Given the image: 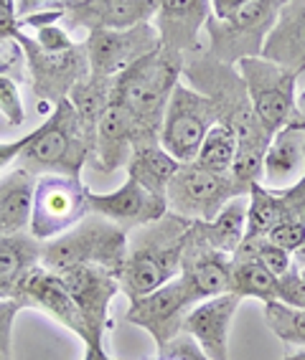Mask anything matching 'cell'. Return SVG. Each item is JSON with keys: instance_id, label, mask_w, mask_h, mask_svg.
I'll return each mask as SVG.
<instances>
[{"instance_id": "2", "label": "cell", "mask_w": 305, "mask_h": 360, "mask_svg": "<svg viewBox=\"0 0 305 360\" xmlns=\"http://www.w3.org/2000/svg\"><path fill=\"white\" fill-rule=\"evenodd\" d=\"M191 224V219L168 211L163 219L127 233V257L115 274L120 292L127 295V300L150 295L181 274Z\"/></svg>"}, {"instance_id": "48", "label": "cell", "mask_w": 305, "mask_h": 360, "mask_svg": "<svg viewBox=\"0 0 305 360\" xmlns=\"http://www.w3.org/2000/svg\"><path fill=\"white\" fill-rule=\"evenodd\" d=\"M300 180H303V183H305V170H303V178H300Z\"/></svg>"}, {"instance_id": "15", "label": "cell", "mask_w": 305, "mask_h": 360, "mask_svg": "<svg viewBox=\"0 0 305 360\" xmlns=\"http://www.w3.org/2000/svg\"><path fill=\"white\" fill-rule=\"evenodd\" d=\"M49 8L64 13L61 23L66 31H123L148 23L158 11V0H51Z\"/></svg>"}, {"instance_id": "19", "label": "cell", "mask_w": 305, "mask_h": 360, "mask_svg": "<svg viewBox=\"0 0 305 360\" xmlns=\"http://www.w3.org/2000/svg\"><path fill=\"white\" fill-rule=\"evenodd\" d=\"M137 142H143V135L137 129L135 120L123 104L112 99L107 110L102 112L94 132V150H92L89 162L97 167L99 173H112L127 165L132 155V148Z\"/></svg>"}, {"instance_id": "28", "label": "cell", "mask_w": 305, "mask_h": 360, "mask_svg": "<svg viewBox=\"0 0 305 360\" xmlns=\"http://www.w3.org/2000/svg\"><path fill=\"white\" fill-rule=\"evenodd\" d=\"M112 84H115V77H102V74L89 71V77L82 79L69 94L92 150H94V132H97L99 117L112 102Z\"/></svg>"}, {"instance_id": "21", "label": "cell", "mask_w": 305, "mask_h": 360, "mask_svg": "<svg viewBox=\"0 0 305 360\" xmlns=\"http://www.w3.org/2000/svg\"><path fill=\"white\" fill-rule=\"evenodd\" d=\"M178 277L189 284L199 302H204L208 297L224 295V292H229V279H232V254H224V251H216L201 241H196L189 231Z\"/></svg>"}, {"instance_id": "8", "label": "cell", "mask_w": 305, "mask_h": 360, "mask_svg": "<svg viewBox=\"0 0 305 360\" xmlns=\"http://www.w3.org/2000/svg\"><path fill=\"white\" fill-rule=\"evenodd\" d=\"M247 195L232 173H214L199 162H181L166 191L168 211L191 221H211L229 200Z\"/></svg>"}, {"instance_id": "34", "label": "cell", "mask_w": 305, "mask_h": 360, "mask_svg": "<svg viewBox=\"0 0 305 360\" xmlns=\"http://www.w3.org/2000/svg\"><path fill=\"white\" fill-rule=\"evenodd\" d=\"M232 257H244V259H254L260 262L262 266L273 271L275 277L285 274L287 269L292 266V254L285 251L282 246H278L275 241H270L267 236H244L242 244L237 246Z\"/></svg>"}, {"instance_id": "7", "label": "cell", "mask_w": 305, "mask_h": 360, "mask_svg": "<svg viewBox=\"0 0 305 360\" xmlns=\"http://www.w3.org/2000/svg\"><path fill=\"white\" fill-rule=\"evenodd\" d=\"M242 79L247 84L249 99L257 112V120L262 127L275 135L280 129L290 124L298 115V97H295V86H298V74L285 66L273 64L262 56H247L239 64Z\"/></svg>"}, {"instance_id": "18", "label": "cell", "mask_w": 305, "mask_h": 360, "mask_svg": "<svg viewBox=\"0 0 305 360\" xmlns=\"http://www.w3.org/2000/svg\"><path fill=\"white\" fill-rule=\"evenodd\" d=\"M242 300L232 292L199 302L183 322V333L194 338L208 360H229V328Z\"/></svg>"}, {"instance_id": "22", "label": "cell", "mask_w": 305, "mask_h": 360, "mask_svg": "<svg viewBox=\"0 0 305 360\" xmlns=\"http://www.w3.org/2000/svg\"><path fill=\"white\" fill-rule=\"evenodd\" d=\"M260 56L305 77V0H285L280 6Z\"/></svg>"}, {"instance_id": "27", "label": "cell", "mask_w": 305, "mask_h": 360, "mask_svg": "<svg viewBox=\"0 0 305 360\" xmlns=\"http://www.w3.org/2000/svg\"><path fill=\"white\" fill-rule=\"evenodd\" d=\"M178 165L181 162L163 148L161 140H150V142H137L125 167H127V178L137 180L143 188H148L150 193L166 198L168 183L175 175V170H178Z\"/></svg>"}, {"instance_id": "24", "label": "cell", "mask_w": 305, "mask_h": 360, "mask_svg": "<svg viewBox=\"0 0 305 360\" xmlns=\"http://www.w3.org/2000/svg\"><path fill=\"white\" fill-rule=\"evenodd\" d=\"M44 241L31 233H6L0 236V300H18L23 282L36 266H41Z\"/></svg>"}, {"instance_id": "38", "label": "cell", "mask_w": 305, "mask_h": 360, "mask_svg": "<svg viewBox=\"0 0 305 360\" xmlns=\"http://www.w3.org/2000/svg\"><path fill=\"white\" fill-rule=\"evenodd\" d=\"M20 309L18 300H0V360H13V322Z\"/></svg>"}, {"instance_id": "37", "label": "cell", "mask_w": 305, "mask_h": 360, "mask_svg": "<svg viewBox=\"0 0 305 360\" xmlns=\"http://www.w3.org/2000/svg\"><path fill=\"white\" fill-rule=\"evenodd\" d=\"M0 77L28 82L26 56H23V49L15 39H0Z\"/></svg>"}, {"instance_id": "43", "label": "cell", "mask_w": 305, "mask_h": 360, "mask_svg": "<svg viewBox=\"0 0 305 360\" xmlns=\"http://www.w3.org/2000/svg\"><path fill=\"white\" fill-rule=\"evenodd\" d=\"M44 3H51V0H15V13H18V18H26V15L39 13V8Z\"/></svg>"}, {"instance_id": "4", "label": "cell", "mask_w": 305, "mask_h": 360, "mask_svg": "<svg viewBox=\"0 0 305 360\" xmlns=\"http://www.w3.org/2000/svg\"><path fill=\"white\" fill-rule=\"evenodd\" d=\"M92 158V145L85 135V127L79 122L72 99H61L44 120L28 135L26 148L18 155V167L31 175H69L82 178V170Z\"/></svg>"}, {"instance_id": "23", "label": "cell", "mask_w": 305, "mask_h": 360, "mask_svg": "<svg viewBox=\"0 0 305 360\" xmlns=\"http://www.w3.org/2000/svg\"><path fill=\"white\" fill-rule=\"evenodd\" d=\"M305 170V127L292 120L275 132L262 160V183L270 188H285L298 183Z\"/></svg>"}, {"instance_id": "5", "label": "cell", "mask_w": 305, "mask_h": 360, "mask_svg": "<svg viewBox=\"0 0 305 360\" xmlns=\"http://www.w3.org/2000/svg\"><path fill=\"white\" fill-rule=\"evenodd\" d=\"M125 257H127V231L99 213L89 211L74 229L51 241H44L41 266L54 274H64L77 266L97 264L117 274Z\"/></svg>"}, {"instance_id": "44", "label": "cell", "mask_w": 305, "mask_h": 360, "mask_svg": "<svg viewBox=\"0 0 305 360\" xmlns=\"http://www.w3.org/2000/svg\"><path fill=\"white\" fill-rule=\"evenodd\" d=\"M85 360H115L104 345H85Z\"/></svg>"}, {"instance_id": "32", "label": "cell", "mask_w": 305, "mask_h": 360, "mask_svg": "<svg viewBox=\"0 0 305 360\" xmlns=\"http://www.w3.org/2000/svg\"><path fill=\"white\" fill-rule=\"evenodd\" d=\"M234 158H237V135L229 127L216 122L204 137L194 162L214 170V173H232Z\"/></svg>"}, {"instance_id": "14", "label": "cell", "mask_w": 305, "mask_h": 360, "mask_svg": "<svg viewBox=\"0 0 305 360\" xmlns=\"http://www.w3.org/2000/svg\"><path fill=\"white\" fill-rule=\"evenodd\" d=\"M85 49L92 74L117 77L120 71L135 64L137 58L158 51L161 39H158L156 26L148 20L132 28H123V31H107V28L89 31L85 39Z\"/></svg>"}, {"instance_id": "12", "label": "cell", "mask_w": 305, "mask_h": 360, "mask_svg": "<svg viewBox=\"0 0 305 360\" xmlns=\"http://www.w3.org/2000/svg\"><path fill=\"white\" fill-rule=\"evenodd\" d=\"M196 304H199V300L194 297L191 287L181 277H175L158 290H153L150 295L130 300V309H127L125 320L135 328L145 330L161 350L163 345H168L173 340L175 335L183 333L186 315Z\"/></svg>"}, {"instance_id": "13", "label": "cell", "mask_w": 305, "mask_h": 360, "mask_svg": "<svg viewBox=\"0 0 305 360\" xmlns=\"http://www.w3.org/2000/svg\"><path fill=\"white\" fill-rule=\"evenodd\" d=\"M58 277L85 317V345H104V335L115 328V322L110 317V304L120 292L117 277L110 269L97 266V264L77 266V269H69Z\"/></svg>"}, {"instance_id": "30", "label": "cell", "mask_w": 305, "mask_h": 360, "mask_svg": "<svg viewBox=\"0 0 305 360\" xmlns=\"http://www.w3.org/2000/svg\"><path fill=\"white\" fill-rule=\"evenodd\" d=\"M229 292L237 295L239 300L254 297V300L270 302V300H278V277L254 259L232 257Z\"/></svg>"}, {"instance_id": "35", "label": "cell", "mask_w": 305, "mask_h": 360, "mask_svg": "<svg viewBox=\"0 0 305 360\" xmlns=\"http://www.w3.org/2000/svg\"><path fill=\"white\" fill-rule=\"evenodd\" d=\"M0 115L6 117L11 127H20L26 122V107L20 99L18 82L11 77H0Z\"/></svg>"}, {"instance_id": "25", "label": "cell", "mask_w": 305, "mask_h": 360, "mask_svg": "<svg viewBox=\"0 0 305 360\" xmlns=\"http://www.w3.org/2000/svg\"><path fill=\"white\" fill-rule=\"evenodd\" d=\"M36 175L15 165L0 173V236L26 231L31 224Z\"/></svg>"}, {"instance_id": "36", "label": "cell", "mask_w": 305, "mask_h": 360, "mask_svg": "<svg viewBox=\"0 0 305 360\" xmlns=\"http://www.w3.org/2000/svg\"><path fill=\"white\" fill-rule=\"evenodd\" d=\"M278 300L290 304V307L305 309V266L292 264L285 274L278 277Z\"/></svg>"}, {"instance_id": "3", "label": "cell", "mask_w": 305, "mask_h": 360, "mask_svg": "<svg viewBox=\"0 0 305 360\" xmlns=\"http://www.w3.org/2000/svg\"><path fill=\"white\" fill-rule=\"evenodd\" d=\"M183 58L158 51L137 58L135 64L120 71L112 84V99L123 104L135 120L143 142L161 140V124L173 86L181 82Z\"/></svg>"}, {"instance_id": "42", "label": "cell", "mask_w": 305, "mask_h": 360, "mask_svg": "<svg viewBox=\"0 0 305 360\" xmlns=\"http://www.w3.org/2000/svg\"><path fill=\"white\" fill-rule=\"evenodd\" d=\"M247 0H211V11H214L216 18H227L232 15L237 8H242Z\"/></svg>"}, {"instance_id": "41", "label": "cell", "mask_w": 305, "mask_h": 360, "mask_svg": "<svg viewBox=\"0 0 305 360\" xmlns=\"http://www.w3.org/2000/svg\"><path fill=\"white\" fill-rule=\"evenodd\" d=\"M26 142H28V135L20 137V140L0 142V173H3V170L11 165V162L18 160V155H20V150L26 148Z\"/></svg>"}, {"instance_id": "40", "label": "cell", "mask_w": 305, "mask_h": 360, "mask_svg": "<svg viewBox=\"0 0 305 360\" xmlns=\"http://www.w3.org/2000/svg\"><path fill=\"white\" fill-rule=\"evenodd\" d=\"M33 41L44 49V51H66V49H72L77 41H72L69 31L64 26H58V23H44V26H36L33 28Z\"/></svg>"}, {"instance_id": "20", "label": "cell", "mask_w": 305, "mask_h": 360, "mask_svg": "<svg viewBox=\"0 0 305 360\" xmlns=\"http://www.w3.org/2000/svg\"><path fill=\"white\" fill-rule=\"evenodd\" d=\"M20 302H23V307L44 309L46 315L54 317L61 328H66L69 333L77 335L82 342L87 340L85 317H82V312H79L72 295L66 292L64 282H61L58 274L44 269V266H36V269L26 277V282H23Z\"/></svg>"}, {"instance_id": "29", "label": "cell", "mask_w": 305, "mask_h": 360, "mask_svg": "<svg viewBox=\"0 0 305 360\" xmlns=\"http://www.w3.org/2000/svg\"><path fill=\"white\" fill-rule=\"evenodd\" d=\"M275 191L282 200V219L273 231L267 233V238L292 254L305 241V183L298 180L292 186L275 188Z\"/></svg>"}, {"instance_id": "1", "label": "cell", "mask_w": 305, "mask_h": 360, "mask_svg": "<svg viewBox=\"0 0 305 360\" xmlns=\"http://www.w3.org/2000/svg\"><path fill=\"white\" fill-rule=\"evenodd\" d=\"M181 79H189L191 89H196L214 104L216 122L237 135V158H234L232 175L242 191L249 195V188L254 183H262V160L273 135L257 120L239 69L211 56L208 49H199L183 58Z\"/></svg>"}, {"instance_id": "46", "label": "cell", "mask_w": 305, "mask_h": 360, "mask_svg": "<svg viewBox=\"0 0 305 360\" xmlns=\"http://www.w3.org/2000/svg\"><path fill=\"white\" fill-rule=\"evenodd\" d=\"M295 120H298V122L305 127V89H303V94L298 97V115H295Z\"/></svg>"}, {"instance_id": "11", "label": "cell", "mask_w": 305, "mask_h": 360, "mask_svg": "<svg viewBox=\"0 0 305 360\" xmlns=\"http://www.w3.org/2000/svg\"><path fill=\"white\" fill-rule=\"evenodd\" d=\"M216 124V110L204 94L178 82L161 124V145L178 162H194L206 132Z\"/></svg>"}, {"instance_id": "26", "label": "cell", "mask_w": 305, "mask_h": 360, "mask_svg": "<svg viewBox=\"0 0 305 360\" xmlns=\"http://www.w3.org/2000/svg\"><path fill=\"white\" fill-rule=\"evenodd\" d=\"M247 195H237L211 221H194L191 236L224 254H234L247 231Z\"/></svg>"}, {"instance_id": "9", "label": "cell", "mask_w": 305, "mask_h": 360, "mask_svg": "<svg viewBox=\"0 0 305 360\" xmlns=\"http://www.w3.org/2000/svg\"><path fill=\"white\" fill-rule=\"evenodd\" d=\"M89 213V191L82 178L41 175L36 178L28 233L39 241H51L79 224Z\"/></svg>"}, {"instance_id": "47", "label": "cell", "mask_w": 305, "mask_h": 360, "mask_svg": "<svg viewBox=\"0 0 305 360\" xmlns=\"http://www.w3.org/2000/svg\"><path fill=\"white\" fill-rule=\"evenodd\" d=\"M282 360H305V347H298L295 353H290V355H285Z\"/></svg>"}, {"instance_id": "31", "label": "cell", "mask_w": 305, "mask_h": 360, "mask_svg": "<svg viewBox=\"0 0 305 360\" xmlns=\"http://www.w3.org/2000/svg\"><path fill=\"white\" fill-rule=\"evenodd\" d=\"M247 203V231L244 236H267L282 219V200L275 188L254 183L249 188Z\"/></svg>"}, {"instance_id": "17", "label": "cell", "mask_w": 305, "mask_h": 360, "mask_svg": "<svg viewBox=\"0 0 305 360\" xmlns=\"http://www.w3.org/2000/svg\"><path fill=\"white\" fill-rule=\"evenodd\" d=\"M89 211L99 213L130 233L140 226L163 219L168 213V203L163 195L150 193L137 180L127 178L112 193H92L89 191Z\"/></svg>"}, {"instance_id": "16", "label": "cell", "mask_w": 305, "mask_h": 360, "mask_svg": "<svg viewBox=\"0 0 305 360\" xmlns=\"http://www.w3.org/2000/svg\"><path fill=\"white\" fill-rule=\"evenodd\" d=\"M211 15V0H158L153 26L161 39V49L181 58L204 49L199 36Z\"/></svg>"}, {"instance_id": "45", "label": "cell", "mask_w": 305, "mask_h": 360, "mask_svg": "<svg viewBox=\"0 0 305 360\" xmlns=\"http://www.w3.org/2000/svg\"><path fill=\"white\" fill-rule=\"evenodd\" d=\"M292 264H295V266H305V241L300 249L292 251Z\"/></svg>"}, {"instance_id": "10", "label": "cell", "mask_w": 305, "mask_h": 360, "mask_svg": "<svg viewBox=\"0 0 305 360\" xmlns=\"http://www.w3.org/2000/svg\"><path fill=\"white\" fill-rule=\"evenodd\" d=\"M15 41L23 49L28 69V84L36 99L51 102L56 107L61 99H69L72 89L85 77H89V58H87L85 41L74 44L66 51H44L31 36L20 28L15 33Z\"/></svg>"}, {"instance_id": "33", "label": "cell", "mask_w": 305, "mask_h": 360, "mask_svg": "<svg viewBox=\"0 0 305 360\" xmlns=\"http://www.w3.org/2000/svg\"><path fill=\"white\" fill-rule=\"evenodd\" d=\"M265 322L273 330L275 338H280L287 345L305 347V309L290 307V304L270 300L265 302Z\"/></svg>"}, {"instance_id": "39", "label": "cell", "mask_w": 305, "mask_h": 360, "mask_svg": "<svg viewBox=\"0 0 305 360\" xmlns=\"http://www.w3.org/2000/svg\"><path fill=\"white\" fill-rule=\"evenodd\" d=\"M156 360H208V358L201 353V347L194 342V338L181 333V335H175L168 345H163L161 350H158Z\"/></svg>"}, {"instance_id": "6", "label": "cell", "mask_w": 305, "mask_h": 360, "mask_svg": "<svg viewBox=\"0 0 305 360\" xmlns=\"http://www.w3.org/2000/svg\"><path fill=\"white\" fill-rule=\"evenodd\" d=\"M282 3L285 0H247L227 18L211 15L204 26L208 36V53L232 66L247 56H260Z\"/></svg>"}]
</instances>
